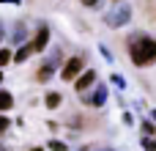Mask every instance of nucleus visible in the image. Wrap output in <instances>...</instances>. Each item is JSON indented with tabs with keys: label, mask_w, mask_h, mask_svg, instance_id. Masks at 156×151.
<instances>
[{
	"label": "nucleus",
	"mask_w": 156,
	"mask_h": 151,
	"mask_svg": "<svg viewBox=\"0 0 156 151\" xmlns=\"http://www.w3.org/2000/svg\"><path fill=\"white\" fill-rule=\"evenodd\" d=\"M126 52L134 69H148L156 63V39L148 36L145 30H137L126 36Z\"/></svg>",
	"instance_id": "nucleus-1"
},
{
	"label": "nucleus",
	"mask_w": 156,
	"mask_h": 151,
	"mask_svg": "<svg viewBox=\"0 0 156 151\" xmlns=\"http://www.w3.org/2000/svg\"><path fill=\"white\" fill-rule=\"evenodd\" d=\"M8 41H11L14 47H19V44L30 41V33H27V22H16V25L11 28V36H8Z\"/></svg>",
	"instance_id": "nucleus-7"
},
{
	"label": "nucleus",
	"mask_w": 156,
	"mask_h": 151,
	"mask_svg": "<svg viewBox=\"0 0 156 151\" xmlns=\"http://www.w3.org/2000/svg\"><path fill=\"white\" fill-rule=\"evenodd\" d=\"M27 151H47V149H41V146H36V149H27Z\"/></svg>",
	"instance_id": "nucleus-24"
},
{
	"label": "nucleus",
	"mask_w": 156,
	"mask_h": 151,
	"mask_svg": "<svg viewBox=\"0 0 156 151\" xmlns=\"http://www.w3.org/2000/svg\"><path fill=\"white\" fill-rule=\"evenodd\" d=\"M123 124H126V127H134V113L126 110V113H123Z\"/></svg>",
	"instance_id": "nucleus-19"
},
{
	"label": "nucleus",
	"mask_w": 156,
	"mask_h": 151,
	"mask_svg": "<svg viewBox=\"0 0 156 151\" xmlns=\"http://www.w3.org/2000/svg\"><path fill=\"white\" fill-rule=\"evenodd\" d=\"M0 3H8V6H22V0H0Z\"/></svg>",
	"instance_id": "nucleus-21"
},
{
	"label": "nucleus",
	"mask_w": 156,
	"mask_h": 151,
	"mask_svg": "<svg viewBox=\"0 0 156 151\" xmlns=\"http://www.w3.org/2000/svg\"><path fill=\"white\" fill-rule=\"evenodd\" d=\"M107 99H110V85H107V83H96L90 91L80 94V102H82L85 107H93V110H101V107L107 105Z\"/></svg>",
	"instance_id": "nucleus-3"
},
{
	"label": "nucleus",
	"mask_w": 156,
	"mask_h": 151,
	"mask_svg": "<svg viewBox=\"0 0 156 151\" xmlns=\"http://www.w3.org/2000/svg\"><path fill=\"white\" fill-rule=\"evenodd\" d=\"M99 151H115V149H99Z\"/></svg>",
	"instance_id": "nucleus-27"
},
{
	"label": "nucleus",
	"mask_w": 156,
	"mask_h": 151,
	"mask_svg": "<svg viewBox=\"0 0 156 151\" xmlns=\"http://www.w3.org/2000/svg\"><path fill=\"white\" fill-rule=\"evenodd\" d=\"M148 118H154V121H156V107H151V110H148Z\"/></svg>",
	"instance_id": "nucleus-23"
},
{
	"label": "nucleus",
	"mask_w": 156,
	"mask_h": 151,
	"mask_svg": "<svg viewBox=\"0 0 156 151\" xmlns=\"http://www.w3.org/2000/svg\"><path fill=\"white\" fill-rule=\"evenodd\" d=\"M8 127H11V118H8L5 113H0V132H5Z\"/></svg>",
	"instance_id": "nucleus-18"
},
{
	"label": "nucleus",
	"mask_w": 156,
	"mask_h": 151,
	"mask_svg": "<svg viewBox=\"0 0 156 151\" xmlns=\"http://www.w3.org/2000/svg\"><path fill=\"white\" fill-rule=\"evenodd\" d=\"M3 39H5V25L0 22V41H3Z\"/></svg>",
	"instance_id": "nucleus-22"
},
{
	"label": "nucleus",
	"mask_w": 156,
	"mask_h": 151,
	"mask_svg": "<svg viewBox=\"0 0 156 151\" xmlns=\"http://www.w3.org/2000/svg\"><path fill=\"white\" fill-rule=\"evenodd\" d=\"M85 69H88L85 58H82V55H71V58H66V61H63V66H60V72H58V74H60V80H63V83H74Z\"/></svg>",
	"instance_id": "nucleus-4"
},
{
	"label": "nucleus",
	"mask_w": 156,
	"mask_h": 151,
	"mask_svg": "<svg viewBox=\"0 0 156 151\" xmlns=\"http://www.w3.org/2000/svg\"><path fill=\"white\" fill-rule=\"evenodd\" d=\"M49 41H52V30H49V25H47V22H38L36 33L30 36V44H33V50H36V52H44V50L49 47Z\"/></svg>",
	"instance_id": "nucleus-5"
},
{
	"label": "nucleus",
	"mask_w": 156,
	"mask_h": 151,
	"mask_svg": "<svg viewBox=\"0 0 156 151\" xmlns=\"http://www.w3.org/2000/svg\"><path fill=\"white\" fill-rule=\"evenodd\" d=\"M8 63H14V50L11 47H0V69H5Z\"/></svg>",
	"instance_id": "nucleus-13"
},
{
	"label": "nucleus",
	"mask_w": 156,
	"mask_h": 151,
	"mask_svg": "<svg viewBox=\"0 0 156 151\" xmlns=\"http://www.w3.org/2000/svg\"><path fill=\"white\" fill-rule=\"evenodd\" d=\"M77 151H88V146H82V149H77Z\"/></svg>",
	"instance_id": "nucleus-26"
},
{
	"label": "nucleus",
	"mask_w": 156,
	"mask_h": 151,
	"mask_svg": "<svg viewBox=\"0 0 156 151\" xmlns=\"http://www.w3.org/2000/svg\"><path fill=\"white\" fill-rule=\"evenodd\" d=\"M0 151H8V149H5V146H0Z\"/></svg>",
	"instance_id": "nucleus-28"
},
{
	"label": "nucleus",
	"mask_w": 156,
	"mask_h": 151,
	"mask_svg": "<svg viewBox=\"0 0 156 151\" xmlns=\"http://www.w3.org/2000/svg\"><path fill=\"white\" fill-rule=\"evenodd\" d=\"M60 105H63V94L60 91H47L44 94V107L47 110H58Z\"/></svg>",
	"instance_id": "nucleus-10"
},
{
	"label": "nucleus",
	"mask_w": 156,
	"mask_h": 151,
	"mask_svg": "<svg viewBox=\"0 0 156 151\" xmlns=\"http://www.w3.org/2000/svg\"><path fill=\"white\" fill-rule=\"evenodd\" d=\"M99 52H101V58H104L107 63H115V55H112V50H110L107 44H99Z\"/></svg>",
	"instance_id": "nucleus-16"
},
{
	"label": "nucleus",
	"mask_w": 156,
	"mask_h": 151,
	"mask_svg": "<svg viewBox=\"0 0 156 151\" xmlns=\"http://www.w3.org/2000/svg\"><path fill=\"white\" fill-rule=\"evenodd\" d=\"M47 149H49V151H69V146H66L63 140H58V138H55V140H49V143H47Z\"/></svg>",
	"instance_id": "nucleus-17"
},
{
	"label": "nucleus",
	"mask_w": 156,
	"mask_h": 151,
	"mask_svg": "<svg viewBox=\"0 0 156 151\" xmlns=\"http://www.w3.org/2000/svg\"><path fill=\"white\" fill-rule=\"evenodd\" d=\"M107 83H112V88H115V91H126V88H129V80H126L121 72H110Z\"/></svg>",
	"instance_id": "nucleus-11"
},
{
	"label": "nucleus",
	"mask_w": 156,
	"mask_h": 151,
	"mask_svg": "<svg viewBox=\"0 0 156 151\" xmlns=\"http://www.w3.org/2000/svg\"><path fill=\"white\" fill-rule=\"evenodd\" d=\"M0 85H3V69H0Z\"/></svg>",
	"instance_id": "nucleus-25"
},
{
	"label": "nucleus",
	"mask_w": 156,
	"mask_h": 151,
	"mask_svg": "<svg viewBox=\"0 0 156 151\" xmlns=\"http://www.w3.org/2000/svg\"><path fill=\"white\" fill-rule=\"evenodd\" d=\"M11 107H14V94L5 91V88H0V113H8Z\"/></svg>",
	"instance_id": "nucleus-12"
},
{
	"label": "nucleus",
	"mask_w": 156,
	"mask_h": 151,
	"mask_svg": "<svg viewBox=\"0 0 156 151\" xmlns=\"http://www.w3.org/2000/svg\"><path fill=\"white\" fill-rule=\"evenodd\" d=\"M132 19H134V8H132L126 0H118V3H112V8L104 14V25H107V28H112V30L132 25Z\"/></svg>",
	"instance_id": "nucleus-2"
},
{
	"label": "nucleus",
	"mask_w": 156,
	"mask_h": 151,
	"mask_svg": "<svg viewBox=\"0 0 156 151\" xmlns=\"http://www.w3.org/2000/svg\"><path fill=\"white\" fill-rule=\"evenodd\" d=\"M140 146L145 151H156V135H143L140 138Z\"/></svg>",
	"instance_id": "nucleus-15"
},
{
	"label": "nucleus",
	"mask_w": 156,
	"mask_h": 151,
	"mask_svg": "<svg viewBox=\"0 0 156 151\" xmlns=\"http://www.w3.org/2000/svg\"><path fill=\"white\" fill-rule=\"evenodd\" d=\"M96 83H99V72L88 66V69H85V72H82V74H80V77H77V80H74L71 85H74V91H77V96H80V94L90 91V88H93Z\"/></svg>",
	"instance_id": "nucleus-6"
},
{
	"label": "nucleus",
	"mask_w": 156,
	"mask_h": 151,
	"mask_svg": "<svg viewBox=\"0 0 156 151\" xmlns=\"http://www.w3.org/2000/svg\"><path fill=\"white\" fill-rule=\"evenodd\" d=\"M112 3H118V0H112Z\"/></svg>",
	"instance_id": "nucleus-29"
},
{
	"label": "nucleus",
	"mask_w": 156,
	"mask_h": 151,
	"mask_svg": "<svg viewBox=\"0 0 156 151\" xmlns=\"http://www.w3.org/2000/svg\"><path fill=\"white\" fill-rule=\"evenodd\" d=\"M140 129H143V135H156V121L145 116V118L140 121Z\"/></svg>",
	"instance_id": "nucleus-14"
},
{
	"label": "nucleus",
	"mask_w": 156,
	"mask_h": 151,
	"mask_svg": "<svg viewBox=\"0 0 156 151\" xmlns=\"http://www.w3.org/2000/svg\"><path fill=\"white\" fill-rule=\"evenodd\" d=\"M58 72H60V69H55V66H49L47 61H41V66H38V72H36V83H49Z\"/></svg>",
	"instance_id": "nucleus-9"
},
{
	"label": "nucleus",
	"mask_w": 156,
	"mask_h": 151,
	"mask_svg": "<svg viewBox=\"0 0 156 151\" xmlns=\"http://www.w3.org/2000/svg\"><path fill=\"white\" fill-rule=\"evenodd\" d=\"M80 3H82L85 8H99V6H101V0H80Z\"/></svg>",
	"instance_id": "nucleus-20"
},
{
	"label": "nucleus",
	"mask_w": 156,
	"mask_h": 151,
	"mask_svg": "<svg viewBox=\"0 0 156 151\" xmlns=\"http://www.w3.org/2000/svg\"><path fill=\"white\" fill-rule=\"evenodd\" d=\"M30 55H36V50H33L30 41H25V44H19V47L14 50V63H27Z\"/></svg>",
	"instance_id": "nucleus-8"
}]
</instances>
